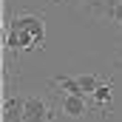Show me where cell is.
Wrapping results in <instances>:
<instances>
[{"label": "cell", "instance_id": "obj_1", "mask_svg": "<svg viewBox=\"0 0 122 122\" xmlns=\"http://www.w3.org/2000/svg\"><path fill=\"white\" fill-rule=\"evenodd\" d=\"M46 43V17L40 11H14L11 23H9V34H6V48L11 57L26 54V51H37Z\"/></svg>", "mask_w": 122, "mask_h": 122}, {"label": "cell", "instance_id": "obj_2", "mask_svg": "<svg viewBox=\"0 0 122 122\" xmlns=\"http://www.w3.org/2000/svg\"><path fill=\"white\" fill-rule=\"evenodd\" d=\"M88 99H91V97H85V94L57 91V108H60V114H65L68 119H82V117H88V111H91Z\"/></svg>", "mask_w": 122, "mask_h": 122}, {"label": "cell", "instance_id": "obj_3", "mask_svg": "<svg viewBox=\"0 0 122 122\" xmlns=\"http://www.w3.org/2000/svg\"><path fill=\"white\" fill-rule=\"evenodd\" d=\"M57 114H60V108H54L48 99H43V97H26L23 122H51Z\"/></svg>", "mask_w": 122, "mask_h": 122}, {"label": "cell", "instance_id": "obj_4", "mask_svg": "<svg viewBox=\"0 0 122 122\" xmlns=\"http://www.w3.org/2000/svg\"><path fill=\"white\" fill-rule=\"evenodd\" d=\"M91 102H94V108L102 111V114L111 111V108H114V80H105V82L91 94Z\"/></svg>", "mask_w": 122, "mask_h": 122}, {"label": "cell", "instance_id": "obj_5", "mask_svg": "<svg viewBox=\"0 0 122 122\" xmlns=\"http://www.w3.org/2000/svg\"><path fill=\"white\" fill-rule=\"evenodd\" d=\"M23 114H26V99L9 94L3 102V122H23Z\"/></svg>", "mask_w": 122, "mask_h": 122}, {"label": "cell", "instance_id": "obj_6", "mask_svg": "<svg viewBox=\"0 0 122 122\" xmlns=\"http://www.w3.org/2000/svg\"><path fill=\"white\" fill-rule=\"evenodd\" d=\"M77 80H80V88H82V94H85V97H91V94L97 91L102 82H105V80H102V77H97V74H80Z\"/></svg>", "mask_w": 122, "mask_h": 122}, {"label": "cell", "instance_id": "obj_7", "mask_svg": "<svg viewBox=\"0 0 122 122\" xmlns=\"http://www.w3.org/2000/svg\"><path fill=\"white\" fill-rule=\"evenodd\" d=\"M117 65H119V68H122V43H119V46H117Z\"/></svg>", "mask_w": 122, "mask_h": 122}]
</instances>
